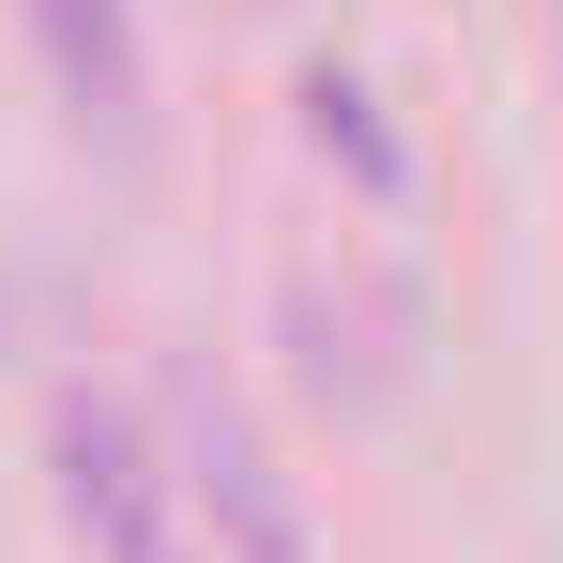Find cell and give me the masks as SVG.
I'll return each instance as SVG.
<instances>
[{"mask_svg": "<svg viewBox=\"0 0 563 563\" xmlns=\"http://www.w3.org/2000/svg\"><path fill=\"white\" fill-rule=\"evenodd\" d=\"M168 427H184V518L213 533V563H305V503H289V472H275V442L213 396V380H184L168 396Z\"/></svg>", "mask_w": 563, "mask_h": 563, "instance_id": "obj_2", "label": "cell"}, {"mask_svg": "<svg viewBox=\"0 0 563 563\" xmlns=\"http://www.w3.org/2000/svg\"><path fill=\"white\" fill-rule=\"evenodd\" d=\"M62 503H77V533L107 563H213L184 487H168V457H153V427L107 411V396H62Z\"/></svg>", "mask_w": 563, "mask_h": 563, "instance_id": "obj_1", "label": "cell"}, {"mask_svg": "<svg viewBox=\"0 0 563 563\" xmlns=\"http://www.w3.org/2000/svg\"><path fill=\"white\" fill-rule=\"evenodd\" d=\"M305 137H320V153H335V168H351V184H366V198H411V153L380 137V107H366V77H335V62H320V77H305Z\"/></svg>", "mask_w": 563, "mask_h": 563, "instance_id": "obj_4", "label": "cell"}, {"mask_svg": "<svg viewBox=\"0 0 563 563\" xmlns=\"http://www.w3.org/2000/svg\"><path fill=\"white\" fill-rule=\"evenodd\" d=\"M31 46H46V77L77 107V137H107V153L153 137V77H137V15L122 0H31Z\"/></svg>", "mask_w": 563, "mask_h": 563, "instance_id": "obj_3", "label": "cell"}]
</instances>
